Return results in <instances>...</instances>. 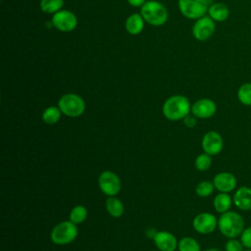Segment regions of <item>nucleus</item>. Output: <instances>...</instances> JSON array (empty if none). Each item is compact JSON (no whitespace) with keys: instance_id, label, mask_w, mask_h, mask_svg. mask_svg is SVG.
<instances>
[{"instance_id":"obj_1","label":"nucleus","mask_w":251,"mask_h":251,"mask_svg":"<svg viewBox=\"0 0 251 251\" xmlns=\"http://www.w3.org/2000/svg\"><path fill=\"white\" fill-rule=\"evenodd\" d=\"M162 112L168 120L179 121L189 115L191 105L187 97L183 95H173L163 104Z\"/></svg>"},{"instance_id":"obj_2","label":"nucleus","mask_w":251,"mask_h":251,"mask_svg":"<svg viewBox=\"0 0 251 251\" xmlns=\"http://www.w3.org/2000/svg\"><path fill=\"white\" fill-rule=\"evenodd\" d=\"M244 219L235 211H227L221 214L218 219V228L227 238H236L241 234L244 226Z\"/></svg>"},{"instance_id":"obj_3","label":"nucleus","mask_w":251,"mask_h":251,"mask_svg":"<svg viewBox=\"0 0 251 251\" xmlns=\"http://www.w3.org/2000/svg\"><path fill=\"white\" fill-rule=\"evenodd\" d=\"M144 21L153 26H161L168 21V10L159 1L147 0L140 8Z\"/></svg>"},{"instance_id":"obj_4","label":"nucleus","mask_w":251,"mask_h":251,"mask_svg":"<svg viewBox=\"0 0 251 251\" xmlns=\"http://www.w3.org/2000/svg\"><path fill=\"white\" fill-rule=\"evenodd\" d=\"M58 107L65 116L76 118L84 113L85 102L75 93H66L59 99Z\"/></svg>"},{"instance_id":"obj_5","label":"nucleus","mask_w":251,"mask_h":251,"mask_svg":"<svg viewBox=\"0 0 251 251\" xmlns=\"http://www.w3.org/2000/svg\"><path fill=\"white\" fill-rule=\"evenodd\" d=\"M76 225L71 221H64L57 224L50 234L52 242L58 245H65L73 242L77 236Z\"/></svg>"},{"instance_id":"obj_6","label":"nucleus","mask_w":251,"mask_h":251,"mask_svg":"<svg viewBox=\"0 0 251 251\" xmlns=\"http://www.w3.org/2000/svg\"><path fill=\"white\" fill-rule=\"evenodd\" d=\"M179 12L190 20H198L208 13V0H177Z\"/></svg>"},{"instance_id":"obj_7","label":"nucleus","mask_w":251,"mask_h":251,"mask_svg":"<svg viewBox=\"0 0 251 251\" xmlns=\"http://www.w3.org/2000/svg\"><path fill=\"white\" fill-rule=\"evenodd\" d=\"M51 24L59 31L70 32L76 27L77 18L73 12L62 9L52 15Z\"/></svg>"},{"instance_id":"obj_8","label":"nucleus","mask_w":251,"mask_h":251,"mask_svg":"<svg viewBox=\"0 0 251 251\" xmlns=\"http://www.w3.org/2000/svg\"><path fill=\"white\" fill-rule=\"evenodd\" d=\"M98 185L100 190L109 197L117 195L122 187L121 179L111 171H104L100 174L98 177Z\"/></svg>"},{"instance_id":"obj_9","label":"nucleus","mask_w":251,"mask_h":251,"mask_svg":"<svg viewBox=\"0 0 251 251\" xmlns=\"http://www.w3.org/2000/svg\"><path fill=\"white\" fill-rule=\"evenodd\" d=\"M216 29L215 21L209 16H204L194 23L192 26V35L198 41L208 40Z\"/></svg>"},{"instance_id":"obj_10","label":"nucleus","mask_w":251,"mask_h":251,"mask_svg":"<svg viewBox=\"0 0 251 251\" xmlns=\"http://www.w3.org/2000/svg\"><path fill=\"white\" fill-rule=\"evenodd\" d=\"M193 228L200 234H210L218 227V220L211 213L198 214L192 222Z\"/></svg>"},{"instance_id":"obj_11","label":"nucleus","mask_w":251,"mask_h":251,"mask_svg":"<svg viewBox=\"0 0 251 251\" xmlns=\"http://www.w3.org/2000/svg\"><path fill=\"white\" fill-rule=\"evenodd\" d=\"M201 145L205 153L211 156H215L222 152L224 148V139L219 132L210 130L207 131L202 137Z\"/></svg>"},{"instance_id":"obj_12","label":"nucleus","mask_w":251,"mask_h":251,"mask_svg":"<svg viewBox=\"0 0 251 251\" xmlns=\"http://www.w3.org/2000/svg\"><path fill=\"white\" fill-rule=\"evenodd\" d=\"M217 105L210 98H201L191 105V113L198 119H209L216 114Z\"/></svg>"},{"instance_id":"obj_13","label":"nucleus","mask_w":251,"mask_h":251,"mask_svg":"<svg viewBox=\"0 0 251 251\" xmlns=\"http://www.w3.org/2000/svg\"><path fill=\"white\" fill-rule=\"evenodd\" d=\"M213 183L218 191L229 193L235 189L237 185V179L233 174L228 172H222L214 176Z\"/></svg>"},{"instance_id":"obj_14","label":"nucleus","mask_w":251,"mask_h":251,"mask_svg":"<svg viewBox=\"0 0 251 251\" xmlns=\"http://www.w3.org/2000/svg\"><path fill=\"white\" fill-rule=\"evenodd\" d=\"M153 240L160 251H175L178 245L176 236L167 230L157 231Z\"/></svg>"},{"instance_id":"obj_15","label":"nucleus","mask_w":251,"mask_h":251,"mask_svg":"<svg viewBox=\"0 0 251 251\" xmlns=\"http://www.w3.org/2000/svg\"><path fill=\"white\" fill-rule=\"evenodd\" d=\"M232 201L240 211H251V187L245 185L238 187L232 196Z\"/></svg>"},{"instance_id":"obj_16","label":"nucleus","mask_w":251,"mask_h":251,"mask_svg":"<svg viewBox=\"0 0 251 251\" xmlns=\"http://www.w3.org/2000/svg\"><path fill=\"white\" fill-rule=\"evenodd\" d=\"M144 25H145V21L141 16V14L133 13L126 18L125 23V27L129 34L137 35L141 33V31L143 30Z\"/></svg>"},{"instance_id":"obj_17","label":"nucleus","mask_w":251,"mask_h":251,"mask_svg":"<svg viewBox=\"0 0 251 251\" xmlns=\"http://www.w3.org/2000/svg\"><path fill=\"white\" fill-rule=\"evenodd\" d=\"M209 17L215 22H224L229 16V10L224 3H214L208 8Z\"/></svg>"},{"instance_id":"obj_18","label":"nucleus","mask_w":251,"mask_h":251,"mask_svg":"<svg viewBox=\"0 0 251 251\" xmlns=\"http://www.w3.org/2000/svg\"><path fill=\"white\" fill-rule=\"evenodd\" d=\"M232 203H233L232 197L226 192L218 193L213 200L214 208L216 212H218L219 214H223L229 211Z\"/></svg>"},{"instance_id":"obj_19","label":"nucleus","mask_w":251,"mask_h":251,"mask_svg":"<svg viewBox=\"0 0 251 251\" xmlns=\"http://www.w3.org/2000/svg\"><path fill=\"white\" fill-rule=\"evenodd\" d=\"M106 210L110 216L114 218H120L125 212V207L121 200L114 196H110L106 200Z\"/></svg>"},{"instance_id":"obj_20","label":"nucleus","mask_w":251,"mask_h":251,"mask_svg":"<svg viewBox=\"0 0 251 251\" xmlns=\"http://www.w3.org/2000/svg\"><path fill=\"white\" fill-rule=\"evenodd\" d=\"M62 114L63 113L58 106H50L43 111L42 120L47 125H55L61 119Z\"/></svg>"},{"instance_id":"obj_21","label":"nucleus","mask_w":251,"mask_h":251,"mask_svg":"<svg viewBox=\"0 0 251 251\" xmlns=\"http://www.w3.org/2000/svg\"><path fill=\"white\" fill-rule=\"evenodd\" d=\"M64 0H40L39 8L45 14H55L62 10Z\"/></svg>"},{"instance_id":"obj_22","label":"nucleus","mask_w":251,"mask_h":251,"mask_svg":"<svg viewBox=\"0 0 251 251\" xmlns=\"http://www.w3.org/2000/svg\"><path fill=\"white\" fill-rule=\"evenodd\" d=\"M237 99L244 106H251V82H245L237 89Z\"/></svg>"},{"instance_id":"obj_23","label":"nucleus","mask_w":251,"mask_h":251,"mask_svg":"<svg viewBox=\"0 0 251 251\" xmlns=\"http://www.w3.org/2000/svg\"><path fill=\"white\" fill-rule=\"evenodd\" d=\"M87 218V209L82 205L75 206L70 213V221L75 225L83 223Z\"/></svg>"},{"instance_id":"obj_24","label":"nucleus","mask_w":251,"mask_h":251,"mask_svg":"<svg viewBox=\"0 0 251 251\" xmlns=\"http://www.w3.org/2000/svg\"><path fill=\"white\" fill-rule=\"evenodd\" d=\"M177 248L179 251H200V245L198 241L190 236L181 238L178 242Z\"/></svg>"},{"instance_id":"obj_25","label":"nucleus","mask_w":251,"mask_h":251,"mask_svg":"<svg viewBox=\"0 0 251 251\" xmlns=\"http://www.w3.org/2000/svg\"><path fill=\"white\" fill-rule=\"evenodd\" d=\"M194 165H195V168L200 172L207 171L210 169L212 165V156L204 152L196 157Z\"/></svg>"},{"instance_id":"obj_26","label":"nucleus","mask_w":251,"mask_h":251,"mask_svg":"<svg viewBox=\"0 0 251 251\" xmlns=\"http://www.w3.org/2000/svg\"><path fill=\"white\" fill-rule=\"evenodd\" d=\"M214 190H215V185L213 181H208V180H203L199 182L195 188L196 194L200 197H208L214 192Z\"/></svg>"},{"instance_id":"obj_27","label":"nucleus","mask_w":251,"mask_h":251,"mask_svg":"<svg viewBox=\"0 0 251 251\" xmlns=\"http://www.w3.org/2000/svg\"><path fill=\"white\" fill-rule=\"evenodd\" d=\"M244 246L241 243L240 239L236 238H228V240L225 244L226 251H244Z\"/></svg>"},{"instance_id":"obj_28","label":"nucleus","mask_w":251,"mask_h":251,"mask_svg":"<svg viewBox=\"0 0 251 251\" xmlns=\"http://www.w3.org/2000/svg\"><path fill=\"white\" fill-rule=\"evenodd\" d=\"M239 239L245 249H251V226L243 229L239 235Z\"/></svg>"},{"instance_id":"obj_29","label":"nucleus","mask_w":251,"mask_h":251,"mask_svg":"<svg viewBox=\"0 0 251 251\" xmlns=\"http://www.w3.org/2000/svg\"><path fill=\"white\" fill-rule=\"evenodd\" d=\"M196 117L194 116V115H187L184 119H183V123H184V125L187 126V127H194L195 126H196V119H195Z\"/></svg>"},{"instance_id":"obj_30","label":"nucleus","mask_w":251,"mask_h":251,"mask_svg":"<svg viewBox=\"0 0 251 251\" xmlns=\"http://www.w3.org/2000/svg\"><path fill=\"white\" fill-rule=\"evenodd\" d=\"M126 1L132 7H141L147 0H126Z\"/></svg>"},{"instance_id":"obj_31","label":"nucleus","mask_w":251,"mask_h":251,"mask_svg":"<svg viewBox=\"0 0 251 251\" xmlns=\"http://www.w3.org/2000/svg\"><path fill=\"white\" fill-rule=\"evenodd\" d=\"M205 251H221V250L216 249V248H210V249H207V250H205Z\"/></svg>"},{"instance_id":"obj_32","label":"nucleus","mask_w":251,"mask_h":251,"mask_svg":"<svg viewBox=\"0 0 251 251\" xmlns=\"http://www.w3.org/2000/svg\"><path fill=\"white\" fill-rule=\"evenodd\" d=\"M244 251H251V249H244Z\"/></svg>"}]
</instances>
